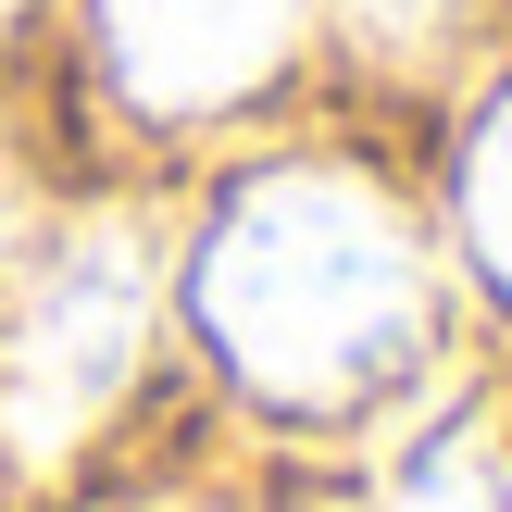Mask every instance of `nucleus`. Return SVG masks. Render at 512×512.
Instances as JSON below:
<instances>
[{"mask_svg": "<svg viewBox=\"0 0 512 512\" xmlns=\"http://www.w3.org/2000/svg\"><path fill=\"white\" fill-rule=\"evenodd\" d=\"M188 313L238 388L288 413H338L425 350V250L363 175L300 163L213 213L188 263Z\"/></svg>", "mask_w": 512, "mask_h": 512, "instance_id": "1", "label": "nucleus"}, {"mask_svg": "<svg viewBox=\"0 0 512 512\" xmlns=\"http://www.w3.org/2000/svg\"><path fill=\"white\" fill-rule=\"evenodd\" d=\"M138 338H150V250L125 238V225H75L63 250H38L25 313H13V338H0V438H13L25 463L75 450L125 400Z\"/></svg>", "mask_w": 512, "mask_h": 512, "instance_id": "2", "label": "nucleus"}, {"mask_svg": "<svg viewBox=\"0 0 512 512\" xmlns=\"http://www.w3.org/2000/svg\"><path fill=\"white\" fill-rule=\"evenodd\" d=\"M300 0H100V38H113V75L150 100V113H213L250 75H275Z\"/></svg>", "mask_w": 512, "mask_h": 512, "instance_id": "3", "label": "nucleus"}, {"mask_svg": "<svg viewBox=\"0 0 512 512\" xmlns=\"http://www.w3.org/2000/svg\"><path fill=\"white\" fill-rule=\"evenodd\" d=\"M463 250L512 300V88L488 100V125H475V150H463Z\"/></svg>", "mask_w": 512, "mask_h": 512, "instance_id": "4", "label": "nucleus"}, {"mask_svg": "<svg viewBox=\"0 0 512 512\" xmlns=\"http://www.w3.org/2000/svg\"><path fill=\"white\" fill-rule=\"evenodd\" d=\"M350 13V38L363 50H388V63H425V50L450 38V13H463V0H338Z\"/></svg>", "mask_w": 512, "mask_h": 512, "instance_id": "5", "label": "nucleus"}, {"mask_svg": "<svg viewBox=\"0 0 512 512\" xmlns=\"http://www.w3.org/2000/svg\"><path fill=\"white\" fill-rule=\"evenodd\" d=\"M13 238H25V200H13V175H0V263H13Z\"/></svg>", "mask_w": 512, "mask_h": 512, "instance_id": "6", "label": "nucleus"}]
</instances>
